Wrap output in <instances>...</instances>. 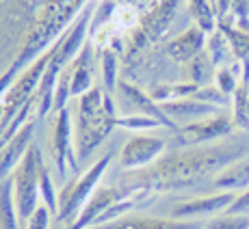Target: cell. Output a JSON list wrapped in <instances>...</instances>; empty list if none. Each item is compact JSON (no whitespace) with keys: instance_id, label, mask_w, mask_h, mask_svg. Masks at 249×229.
Masks as SVG:
<instances>
[{"instance_id":"7c38bea8","label":"cell","mask_w":249,"mask_h":229,"mask_svg":"<svg viewBox=\"0 0 249 229\" xmlns=\"http://www.w3.org/2000/svg\"><path fill=\"white\" fill-rule=\"evenodd\" d=\"M206 39H208V35H206L197 24H193V26H189L184 33H180L178 37H174V39L165 46V52L176 63L189 65L195 56H199L206 50Z\"/></svg>"},{"instance_id":"9c48e42d","label":"cell","mask_w":249,"mask_h":229,"mask_svg":"<svg viewBox=\"0 0 249 229\" xmlns=\"http://www.w3.org/2000/svg\"><path fill=\"white\" fill-rule=\"evenodd\" d=\"M117 99L122 102V106H128L126 111L119 113V114H147V117L159 119L167 130H171V132L178 130V126L162 113L160 104H156L154 99L150 98V93H143L139 87H135V84L126 82V80H119L117 82Z\"/></svg>"},{"instance_id":"cb8c5ba5","label":"cell","mask_w":249,"mask_h":229,"mask_svg":"<svg viewBox=\"0 0 249 229\" xmlns=\"http://www.w3.org/2000/svg\"><path fill=\"white\" fill-rule=\"evenodd\" d=\"M117 71H119V52L115 48H104L102 50V78H104V91L115 93L117 91Z\"/></svg>"},{"instance_id":"603a6c76","label":"cell","mask_w":249,"mask_h":229,"mask_svg":"<svg viewBox=\"0 0 249 229\" xmlns=\"http://www.w3.org/2000/svg\"><path fill=\"white\" fill-rule=\"evenodd\" d=\"M232 119L234 126L249 132V87L247 82H241L236 93L232 95Z\"/></svg>"},{"instance_id":"e0dca14e","label":"cell","mask_w":249,"mask_h":229,"mask_svg":"<svg viewBox=\"0 0 249 229\" xmlns=\"http://www.w3.org/2000/svg\"><path fill=\"white\" fill-rule=\"evenodd\" d=\"M0 229H22L18 208H16V199H13L11 180L0 182Z\"/></svg>"},{"instance_id":"52a82bcc","label":"cell","mask_w":249,"mask_h":229,"mask_svg":"<svg viewBox=\"0 0 249 229\" xmlns=\"http://www.w3.org/2000/svg\"><path fill=\"white\" fill-rule=\"evenodd\" d=\"M178 7H180V0H152L147 11L139 20L137 37L132 41L130 52H135V48H143L147 44L159 41L167 33V28L171 26L176 13H178Z\"/></svg>"},{"instance_id":"2e32d148","label":"cell","mask_w":249,"mask_h":229,"mask_svg":"<svg viewBox=\"0 0 249 229\" xmlns=\"http://www.w3.org/2000/svg\"><path fill=\"white\" fill-rule=\"evenodd\" d=\"M213 186L219 188L221 193H236L238 190H247L249 188V160L241 158L232 164H228L226 169H221L217 175L213 178Z\"/></svg>"},{"instance_id":"7a4b0ae2","label":"cell","mask_w":249,"mask_h":229,"mask_svg":"<svg viewBox=\"0 0 249 229\" xmlns=\"http://www.w3.org/2000/svg\"><path fill=\"white\" fill-rule=\"evenodd\" d=\"M119 117L117 104L113 95L93 87L89 93L78 98L74 119V143L78 160L85 162L104 143V138L113 132L115 121Z\"/></svg>"},{"instance_id":"9a60e30c","label":"cell","mask_w":249,"mask_h":229,"mask_svg":"<svg viewBox=\"0 0 249 229\" xmlns=\"http://www.w3.org/2000/svg\"><path fill=\"white\" fill-rule=\"evenodd\" d=\"M160 108L178 128L189 126V123H195V121H199V119L210 117V114L221 113L219 108L199 102V99H195V98H186V99H178V102L160 104Z\"/></svg>"},{"instance_id":"4fadbf2b","label":"cell","mask_w":249,"mask_h":229,"mask_svg":"<svg viewBox=\"0 0 249 229\" xmlns=\"http://www.w3.org/2000/svg\"><path fill=\"white\" fill-rule=\"evenodd\" d=\"M204 223L197 221H176V218L160 216H139V214H126L113 223L100 225L95 229H202Z\"/></svg>"},{"instance_id":"44dd1931","label":"cell","mask_w":249,"mask_h":229,"mask_svg":"<svg viewBox=\"0 0 249 229\" xmlns=\"http://www.w3.org/2000/svg\"><path fill=\"white\" fill-rule=\"evenodd\" d=\"M186 67H189V82L197 84V87L213 84L214 71H217V67L213 65V61H210V56L206 54V50H204L199 56H195V59L191 61Z\"/></svg>"},{"instance_id":"4316f807","label":"cell","mask_w":249,"mask_h":229,"mask_svg":"<svg viewBox=\"0 0 249 229\" xmlns=\"http://www.w3.org/2000/svg\"><path fill=\"white\" fill-rule=\"evenodd\" d=\"M193 98L199 99V102H204V104H210V106L219 108V111H223L226 106H232V98H230L228 93H223L217 84H206V87H199L197 91H195Z\"/></svg>"},{"instance_id":"f546056e","label":"cell","mask_w":249,"mask_h":229,"mask_svg":"<svg viewBox=\"0 0 249 229\" xmlns=\"http://www.w3.org/2000/svg\"><path fill=\"white\" fill-rule=\"evenodd\" d=\"M226 214H232V216H247L249 218V188L243 190V193H238L236 197H234V201L230 203Z\"/></svg>"},{"instance_id":"5bb4252c","label":"cell","mask_w":249,"mask_h":229,"mask_svg":"<svg viewBox=\"0 0 249 229\" xmlns=\"http://www.w3.org/2000/svg\"><path fill=\"white\" fill-rule=\"evenodd\" d=\"M124 195V190L119 186H111V188H98L93 193V197L89 199V203L83 208L80 216L74 221V225L68 227V229H87L91 225H98L100 218L107 214V210L113 206L115 201H119V197Z\"/></svg>"},{"instance_id":"484cf974","label":"cell","mask_w":249,"mask_h":229,"mask_svg":"<svg viewBox=\"0 0 249 229\" xmlns=\"http://www.w3.org/2000/svg\"><path fill=\"white\" fill-rule=\"evenodd\" d=\"M39 193H41V201L44 206L50 210V212L56 214L59 210V195L54 190V182L50 178V171H48L46 162H41V169H39Z\"/></svg>"},{"instance_id":"1f68e13d","label":"cell","mask_w":249,"mask_h":229,"mask_svg":"<svg viewBox=\"0 0 249 229\" xmlns=\"http://www.w3.org/2000/svg\"><path fill=\"white\" fill-rule=\"evenodd\" d=\"M247 87H249V82H247Z\"/></svg>"},{"instance_id":"5b68a950","label":"cell","mask_w":249,"mask_h":229,"mask_svg":"<svg viewBox=\"0 0 249 229\" xmlns=\"http://www.w3.org/2000/svg\"><path fill=\"white\" fill-rule=\"evenodd\" d=\"M52 156L61 178L80 173V160L76 154L74 143V119H71L70 108L56 113L54 128H52Z\"/></svg>"},{"instance_id":"3957f363","label":"cell","mask_w":249,"mask_h":229,"mask_svg":"<svg viewBox=\"0 0 249 229\" xmlns=\"http://www.w3.org/2000/svg\"><path fill=\"white\" fill-rule=\"evenodd\" d=\"M113 162V154H104L100 160H95L85 173H76L74 180L65 184V188L59 193V210H56V223L61 229L74 225V221L80 216L83 208L89 203L93 193L100 188V182L107 175L108 166Z\"/></svg>"},{"instance_id":"8992f818","label":"cell","mask_w":249,"mask_h":229,"mask_svg":"<svg viewBox=\"0 0 249 229\" xmlns=\"http://www.w3.org/2000/svg\"><path fill=\"white\" fill-rule=\"evenodd\" d=\"M234 119L232 114L228 113H217L210 114L206 119H199L195 123H189V126H182L174 132L176 136V145L186 149V147H202L206 143L219 141V138H226L234 132Z\"/></svg>"},{"instance_id":"6da1fadb","label":"cell","mask_w":249,"mask_h":229,"mask_svg":"<svg viewBox=\"0 0 249 229\" xmlns=\"http://www.w3.org/2000/svg\"><path fill=\"white\" fill-rule=\"evenodd\" d=\"M243 156H245V145L241 143L186 147L171 156H165L143 171H132L128 173V178L156 195L165 190L193 188L204 180L214 178L221 169L241 160Z\"/></svg>"},{"instance_id":"7402d4cb","label":"cell","mask_w":249,"mask_h":229,"mask_svg":"<svg viewBox=\"0 0 249 229\" xmlns=\"http://www.w3.org/2000/svg\"><path fill=\"white\" fill-rule=\"evenodd\" d=\"M206 54L210 56V61H213V65L217 69L228 65V56L232 54V50H230L228 37L223 35L219 26H217V31H213L208 35V39H206Z\"/></svg>"},{"instance_id":"30bf717a","label":"cell","mask_w":249,"mask_h":229,"mask_svg":"<svg viewBox=\"0 0 249 229\" xmlns=\"http://www.w3.org/2000/svg\"><path fill=\"white\" fill-rule=\"evenodd\" d=\"M236 193H214L206 197H193L186 201L176 203L171 210V218L176 221H197V218H208L223 214L234 201Z\"/></svg>"},{"instance_id":"f1b7e54d","label":"cell","mask_w":249,"mask_h":229,"mask_svg":"<svg viewBox=\"0 0 249 229\" xmlns=\"http://www.w3.org/2000/svg\"><path fill=\"white\" fill-rule=\"evenodd\" d=\"M50 210L44 203H39V208L33 212V216L28 218V223L24 225V229H50Z\"/></svg>"},{"instance_id":"d4e9b609","label":"cell","mask_w":249,"mask_h":229,"mask_svg":"<svg viewBox=\"0 0 249 229\" xmlns=\"http://www.w3.org/2000/svg\"><path fill=\"white\" fill-rule=\"evenodd\" d=\"M115 126L124 128V130H135V132H147V130H156V128H165L159 119L147 117V114H119Z\"/></svg>"},{"instance_id":"83f0119b","label":"cell","mask_w":249,"mask_h":229,"mask_svg":"<svg viewBox=\"0 0 249 229\" xmlns=\"http://www.w3.org/2000/svg\"><path fill=\"white\" fill-rule=\"evenodd\" d=\"M202 229H249V218L247 216H232V214L223 212L221 216L210 218L204 223Z\"/></svg>"},{"instance_id":"d6986e66","label":"cell","mask_w":249,"mask_h":229,"mask_svg":"<svg viewBox=\"0 0 249 229\" xmlns=\"http://www.w3.org/2000/svg\"><path fill=\"white\" fill-rule=\"evenodd\" d=\"M217 26L221 28V33L228 37V44H230V50H232L234 61H238L241 65H249V31L228 26V24H223V22H219Z\"/></svg>"},{"instance_id":"4dcf8cb0","label":"cell","mask_w":249,"mask_h":229,"mask_svg":"<svg viewBox=\"0 0 249 229\" xmlns=\"http://www.w3.org/2000/svg\"><path fill=\"white\" fill-rule=\"evenodd\" d=\"M213 4H214V11H217V17L223 20V17L230 13V4H232V0H213Z\"/></svg>"},{"instance_id":"ac0fdd59","label":"cell","mask_w":249,"mask_h":229,"mask_svg":"<svg viewBox=\"0 0 249 229\" xmlns=\"http://www.w3.org/2000/svg\"><path fill=\"white\" fill-rule=\"evenodd\" d=\"M197 84L193 82H162L156 84L150 91V98L154 99L156 104H167V102H178V99H186L193 98L195 91H197Z\"/></svg>"},{"instance_id":"ffe728a7","label":"cell","mask_w":249,"mask_h":229,"mask_svg":"<svg viewBox=\"0 0 249 229\" xmlns=\"http://www.w3.org/2000/svg\"><path fill=\"white\" fill-rule=\"evenodd\" d=\"M189 13L206 35L217 31L219 17H217V11H214L213 0H189Z\"/></svg>"},{"instance_id":"8fae6325","label":"cell","mask_w":249,"mask_h":229,"mask_svg":"<svg viewBox=\"0 0 249 229\" xmlns=\"http://www.w3.org/2000/svg\"><path fill=\"white\" fill-rule=\"evenodd\" d=\"M33 138H35V119L24 123L22 130L18 132L7 145L0 147V182L11 180L16 169L22 164V160L26 158L28 149L35 145Z\"/></svg>"},{"instance_id":"ba28073f","label":"cell","mask_w":249,"mask_h":229,"mask_svg":"<svg viewBox=\"0 0 249 229\" xmlns=\"http://www.w3.org/2000/svg\"><path fill=\"white\" fill-rule=\"evenodd\" d=\"M167 149V141L160 136L135 134L124 143L119 151V166L124 171H143L160 160Z\"/></svg>"},{"instance_id":"277c9868","label":"cell","mask_w":249,"mask_h":229,"mask_svg":"<svg viewBox=\"0 0 249 229\" xmlns=\"http://www.w3.org/2000/svg\"><path fill=\"white\" fill-rule=\"evenodd\" d=\"M44 156H41L39 147L33 145L28 149L26 158L22 160V164L16 169V173L11 175L13 182V199H16V208H18V216H20L22 227L28 223V218L33 216L37 208H39V169Z\"/></svg>"}]
</instances>
